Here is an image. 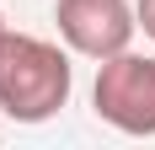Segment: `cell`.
<instances>
[{"instance_id": "obj_4", "label": "cell", "mask_w": 155, "mask_h": 150, "mask_svg": "<svg viewBox=\"0 0 155 150\" xmlns=\"http://www.w3.org/2000/svg\"><path fill=\"white\" fill-rule=\"evenodd\" d=\"M134 22L144 27V38L155 43V0H134Z\"/></svg>"}, {"instance_id": "obj_5", "label": "cell", "mask_w": 155, "mask_h": 150, "mask_svg": "<svg viewBox=\"0 0 155 150\" xmlns=\"http://www.w3.org/2000/svg\"><path fill=\"white\" fill-rule=\"evenodd\" d=\"M5 32H11V27H5V11H0V38H5Z\"/></svg>"}, {"instance_id": "obj_1", "label": "cell", "mask_w": 155, "mask_h": 150, "mask_svg": "<svg viewBox=\"0 0 155 150\" xmlns=\"http://www.w3.org/2000/svg\"><path fill=\"white\" fill-rule=\"evenodd\" d=\"M75 64L59 43L5 32L0 38V113L11 123H48L59 107H70Z\"/></svg>"}, {"instance_id": "obj_2", "label": "cell", "mask_w": 155, "mask_h": 150, "mask_svg": "<svg viewBox=\"0 0 155 150\" xmlns=\"http://www.w3.org/2000/svg\"><path fill=\"white\" fill-rule=\"evenodd\" d=\"M96 118L112 123L118 134L155 139V54H112L96 64V86H91Z\"/></svg>"}, {"instance_id": "obj_3", "label": "cell", "mask_w": 155, "mask_h": 150, "mask_svg": "<svg viewBox=\"0 0 155 150\" xmlns=\"http://www.w3.org/2000/svg\"><path fill=\"white\" fill-rule=\"evenodd\" d=\"M54 27H59L64 48L80 59H112L134 43V5L128 0H54Z\"/></svg>"}]
</instances>
